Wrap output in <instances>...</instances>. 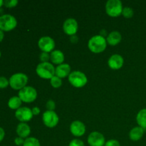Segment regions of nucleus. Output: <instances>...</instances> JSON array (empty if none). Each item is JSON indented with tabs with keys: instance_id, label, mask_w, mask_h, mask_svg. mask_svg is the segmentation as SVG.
<instances>
[{
	"instance_id": "nucleus-1",
	"label": "nucleus",
	"mask_w": 146,
	"mask_h": 146,
	"mask_svg": "<svg viewBox=\"0 0 146 146\" xmlns=\"http://www.w3.org/2000/svg\"><path fill=\"white\" fill-rule=\"evenodd\" d=\"M107 41L103 36L96 35L91 37L88 43L89 49L94 53H101L106 48Z\"/></svg>"
},
{
	"instance_id": "nucleus-2",
	"label": "nucleus",
	"mask_w": 146,
	"mask_h": 146,
	"mask_svg": "<svg viewBox=\"0 0 146 146\" xmlns=\"http://www.w3.org/2000/svg\"><path fill=\"white\" fill-rule=\"evenodd\" d=\"M55 68L48 62H44L38 64L36 68L37 74L44 78H51L55 74Z\"/></svg>"
},
{
	"instance_id": "nucleus-3",
	"label": "nucleus",
	"mask_w": 146,
	"mask_h": 146,
	"mask_svg": "<svg viewBox=\"0 0 146 146\" xmlns=\"http://www.w3.org/2000/svg\"><path fill=\"white\" fill-rule=\"evenodd\" d=\"M28 82V76L23 73H17L10 77L9 84L14 89H22Z\"/></svg>"
},
{
	"instance_id": "nucleus-4",
	"label": "nucleus",
	"mask_w": 146,
	"mask_h": 146,
	"mask_svg": "<svg viewBox=\"0 0 146 146\" xmlns=\"http://www.w3.org/2000/svg\"><path fill=\"white\" fill-rule=\"evenodd\" d=\"M122 2L120 0H108L106 4V13L111 17H118L122 14Z\"/></svg>"
},
{
	"instance_id": "nucleus-5",
	"label": "nucleus",
	"mask_w": 146,
	"mask_h": 146,
	"mask_svg": "<svg viewBox=\"0 0 146 146\" xmlns=\"http://www.w3.org/2000/svg\"><path fill=\"white\" fill-rule=\"evenodd\" d=\"M69 82L74 86L81 88L86 85L87 83V77L83 72L79 71H75L71 72L68 76Z\"/></svg>"
},
{
	"instance_id": "nucleus-6",
	"label": "nucleus",
	"mask_w": 146,
	"mask_h": 146,
	"mask_svg": "<svg viewBox=\"0 0 146 146\" xmlns=\"http://www.w3.org/2000/svg\"><path fill=\"white\" fill-rule=\"evenodd\" d=\"M17 21L11 14H4L0 17V29L1 31H10L17 27Z\"/></svg>"
},
{
	"instance_id": "nucleus-7",
	"label": "nucleus",
	"mask_w": 146,
	"mask_h": 146,
	"mask_svg": "<svg viewBox=\"0 0 146 146\" xmlns=\"http://www.w3.org/2000/svg\"><path fill=\"white\" fill-rule=\"evenodd\" d=\"M36 90L31 86H25L19 92V97L22 101L31 103L36 98Z\"/></svg>"
},
{
	"instance_id": "nucleus-8",
	"label": "nucleus",
	"mask_w": 146,
	"mask_h": 146,
	"mask_svg": "<svg viewBox=\"0 0 146 146\" xmlns=\"http://www.w3.org/2000/svg\"><path fill=\"white\" fill-rule=\"evenodd\" d=\"M43 121L45 125L49 128L55 127L58 123V116L54 111H46L43 113Z\"/></svg>"
},
{
	"instance_id": "nucleus-9",
	"label": "nucleus",
	"mask_w": 146,
	"mask_h": 146,
	"mask_svg": "<svg viewBox=\"0 0 146 146\" xmlns=\"http://www.w3.org/2000/svg\"><path fill=\"white\" fill-rule=\"evenodd\" d=\"M38 45L43 51L48 53L55 47V41L50 36H43L38 40Z\"/></svg>"
},
{
	"instance_id": "nucleus-10",
	"label": "nucleus",
	"mask_w": 146,
	"mask_h": 146,
	"mask_svg": "<svg viewBox=\"0 0 146 146\" xmlns=\"http://www.w3.org/2000/svg\"><path fill=\"white\" fill-rule=\"evenodd\" d=\"M88 143L91 146H104L105 145V138L99 132L94 131L88 137Z\"/></svg>"
},
{
	"instance_id": "nucleus-11",
	"label": "nucleus",
	"mask_w": 146,
	"mask_h": 146,
	"mask_svg": "<svg viewBox=\"0 0 146 146\" xmlns=\"http://www.w3.org/2000/svg\"><path fill=\"white\" fill-rule=\"evenodd\" d=\"M64 31L68 35H75L78 31V23L76 20L74 18H68L64 21L63 25Z\"/></svg>"
},
{
	"instance_id": "nucleus-12",
	"label": "nucleus",
	"mask_w": 146,
	"mask_h": 146,
	"mask_svg": "<svg viewBox=\"0 0 146 146\" xmlns=\"http://www.w3.org/2000/svg\"><path fill=\"white\" fill-rule=\"evenodd\" d=\"M15 115L19 121L23 123L30 121L32 118L33 113L31 110L28 107H21L17 110Z\"/></svg>"
},
{
	"instance_id": "nucleus-13",
	"label": "nucleus",
	"mask_w": 146,
	"mask_h": 146,
	"mask_svg": "<svg viewBox=\"0 0 146 146\" xmlns=\"http://www.w3.org/2000/svg\"><path fill=\"white\" fill-rule=\"evenodd\" d=\"M70 131L75 136H81L85 133L86 126L81 121H75L71 123L70 125Z\"/></svg>"
},
{
	"instance_id": "nucleus-14",
	"label": "nucleus",
	"mask_w": 146,
	"mask_h": 146,
	"mask_svg": "<svg viewBox=\"0 0 146 146\" xmlns=\"http://www.w3.org/2000/svg\"><path fill=\"white\" fill-rule=\"evenodd\" d=\"M108 64L112 69H119L123 64V58L119 54H113L109 58Z\"/></svg>"
},
{
	"instance_id": "nucleus-15",
	"label": "nucleus",
	"mask_w": 146,
	"mask_h": 146,
	"mask_svg": "<svg viewBox=\"0 0 146 146\" xmlns=\"http://www.w3.org/2000/svg\"><path fill=\"white\" fill-rule=\"evenodd\" d=\"M70 71H71V66L68 64H61L56 68L55 74L59 78H64L68 75L69 76Z\"/></svg>"
},
{
	"instance_id": "nucleus-16",
	"label": "nucleus",
	"mask_w": 146,
	"mask_h": 146,
	"mask_svg": "<svg viewBox=\"0 0 146 146\" xmlns=\"http://www.w3.org/2000/svg\"><path fill=\"white\" fill-rule=\"evenodd\" d=\"M17 133L21 138H27L31 133V128L28 124L25 123H21L17 125Z\"/></svg>"
},
{
	"instance_id": "nucleus-17",
	"label": "nucleus",
	"mask_w": 146,
	"mask_h": 146,
	"mask_svg": "<svg viewBox=\"0 0 146 146\" xmlns=\"http://www.w3.org/2000/svg\"><path fill=\"white\" fill-rule=\"evenodd\" d=\"M50 58L52 63L55 64H61L64 61V55L60 50H54L51 51Z\"/></svg>"
},
{
	"instance_id": "nucleus-18",
	"label": "nucleus",
	"mask_w": 146,
	"mask_h": 146,
	"mask_svg": "<svg viewBox=\"0 0 146 146\" xmlns=\"http://www.w3.org/2000/svg\"><path fill=\"white\" fill-rule=\"evenodd\" d=\"M121 38L122 37H121V34H120V32L117 31H114L108 34V36H107L106 41H108L110 45L115 46L121 41Z\"/></svg>"
},
{
	"instance_id": "nucleus-19",
	"label": "nucleus",
	"mask_w": 146,
	"mask_h": 146,
	"mask_svg": "<svg viewBox=\"0 0 146 146\" xmlns=\"http://www.w3.org/2000/svg\"><path fill=\"white\" fill-rule=\"evenodd\" d=\"M144 129L141 127H135L129 133V137L132 141H138L143 137Z\"/></svg>"
},
{
	"instance_id": "nucleus-20",
	"label": "nucleus",
	"mask_w": 146,
	"mask_h": 146,
	"mask_svg": "<svg viewBox=\"0 0 146 146\" xmlns=\"http://www.w3.org/2000/svg\"><path fill=\"white\" fill-rule=\"evenodd\" d=\"M136 121L140 127L143 129L146 128V108L141 110L137 114Z\"/></svg>"
},
{
	"instance_id": "nucleus-21",
	"label": "nucleus",
	"mask_w": 146,
	"mask_h": 146,
	"mask_svg": "<svg viewBox=\"0 0 146 146\" xmlns=\"http://www.w3.org/2000/svg\"><path fill=\"white\" fill-rule=\"evenodd\" d=\"M21 100L18 96H13L9 100L8 106L11 109H18L21 105Z\"/></svg>"
},
{
	"instance_id": "nucleus-22",
	"label": "nucleus",
	"mask_w": 146,
	"mask_h": 146,
	"mask_svg": "<svg viewBox=\"0 0 146 146\" xmlns=\"http://www.w3.org/2000/svg\"><path fill=\"white\" fill-rule=\"evenodd\" d=\"M23 146H41L40 145V143L37 138H34V137H31V138H28L24 141Z\"/></svg>"
},
{
	"instance_id": "nucleus-23",
	"label": "nucleus",
	"mask_w": 146,
	"mask_h": 146,
	"mask_svg": "<svg viewBox=\"0 0 146 146\" xmlns=\"http://www.w3.org/2000/svg\"><path fill=\"white\" fill-rule=\"evenodd\" d=\"M51 84L54 88H58L62 84V80L59 77L54 76L51 78Z\"/></svg>"
},
{
	"instance_id": "nucleus-24",
	"label": "nucleus",
	"mask_w": 146,
	"mask_h": 146,
	"mask_svg": "<svg viewBox=\"0 0 146 146\" xmlns=\"http://www.w3.org/2000/svg\"><path fill=\"white\" fill-rule=\"evenodd\" d=\"M122 14L125 18H131L133 16V10L132 8L128 7H125L123 9Z\"/></svg>"
},
{
	"instance_id": "nucleus-25",
	"label": "nucleus",
	"mask_w": 146,
	"mask_h": 146,
	"mask_svg": "<svg viewBox=\"0 0 146 146\" xmlns=\"http://www.w3.org/2000/svg\"><path fill=\"white\" fill-rule=\"evenodd\" d=\"M9 81H8L7 78L4 76L0 77V88H6L9 85Z\"/></svg>"
},
{
	"instance_id": "nucleus-26",
	"label": "nucleus",
	"mask_w": 146,
	"mask_h": 146,
	"mask_svg": "<svg viewBox=\"0 0 146 146\" xmlns=\"http://www.w3.org/2000/svg\"><path fill=\"white\" fill-rule=\"evenodd\" d=\"M40 60L42 61V63L44 62H48V60L50 59V55L48 54V53L44 52L43 51L41 54H40Z\"/></svg>"
},
{
	"instance_id": "nucleus-27",
	"label": "nucleus",
	"mask_w": 146,
	"mask_h": 146,
	"mask_svg": "<svg viewBox=\"0 0 146 146\" xmlns=\"http://www.w3.org/2000/svg\"><path fill=\"white\" fill-rule=\"evenodd\" d=\"M46 107L48 109V111H54L56 107L55 102L53 100H48L46 104Z\"/></svg>"
},
{
	"instance_id": "nucleus-28",
	"label": "nucleus",
	"mask_w": 146,
	"mask_h": 146,
	"mask_svg": "<svg viewBox=\"0 0 146 146\" xmlns=\"http://www.w3.org/2000/svg\"><path fill=\"white\" fill-rule=\"evenodd\" d=\"M68 146H85L84 142L79 139H74L70 142Z\"/></svg>"
},
{
	"instance_id": "nucleus-29",
	"label": "nucleus",
	"mask_w": 146,
	"mask_h": 146,
	"mask_svg": "<svg viewBox=\"0 0 146 146\" xmlns=\"http://www.w3.org/2000/svg\"><path fill=\"white\" fill-rule=\"evenodd\" d=\"M4 4L7 7H14L18 4L17 0H5L4 1Z\"/></svg>"
},
{
	"instance_id": "nucleus-30",
	"label": "nucleus",
	"mask_w": 146,
	"mask_h": 146,
	"mask_svg": "<svg viewBox=\"0 0 146 146\" xmlns=\"http://www.w3.org/2000/svg\"><path fill=\"white\" fill-rule=\"evenodd\" d=\"M105 146H120V143L116 140H109L106 143Z\"/></svg>"
},
{
	"instance_id": "nucleus-31",
	"label": "nucleus",
	"mask_w": 146,
	"mask_h": 146,
	"mask_svg": "<svg viewBox=\"0 0 146 146\" xmlns=\"http://www.w3.org/2000/svg\"><path fill=\"white\" fill-rule=\"evenodd\" d=\"M14 143H15L16 145H21L24 144V141L23 140L22 138H21V137H17V138H16L15 139H14Z\"/></svg>"
},
{
	"instance_id": "nucleus-32",
	"label": "nucleus",
	"mask_w": 146,
	"mask_h": 146,
	"mask_svg": "<svg viewBox=\"0 0 146 146\" xmlns=\"http://www.w3.org/2000/svg\"><path fill=\"white\" fill-rule=\"evenodd\" d=\"M31 111H32L33 115H38L40 113V109L38 107H34V108L31 109Z\"/></svg>"
},
{
	"instance_id": "nucleus-33",
	"label": "nucleus",
	"mask_w": 146,
	"mask_h": 146,
	"mask_svg": "<svg viewBox=\"0 0 146 146\" xmlns=\"http://www.w3.org/2000/svg\"><path fill=\"white\" fill-rule=\"evenodd\" d=\"M4 135H5V133H4V129L0 127V142H1L3 139H4Z\"/></svg>"
},
{
	"instance_id": "nucleus-34",
	"label": "nucleus",
	"mask_w": 146,
	"mask_h": 146,
	"mask_svg": "<svg viewBox=\"0 0 146 146\" xmlns=\"http://www.w3.org/2000/svg\"><path fill=\"white\" fill-rule=\"evenodd\" d=\"M70 39H71V42L76 43L77 41H78V37H77V36L73 35V36H71V38H70Z\"/></svg>"
},
{
	"instance_id": "nucleus-35",
	"label": "nucleus",
	"mask_w": 146,
	"mask_h": 146,
	"mask_svg": "<svg viewBox=\"0 0 146 146\" xmlns=\"http://www.w3.org/2000/svg\"><path fill=\"white\" fill-rule=\"evenodd\" d=\"M3 38H4V33H3V31L0 29V42L2 41Z\"/></svg>"
},
{
	"instance_id": "nucleus-36",
	"label": "nucleus",
	"mask_w": 146,
	"mask_h": 146,
	"mask_svg": "<svg viewBox=\"0 0 146 146\" xmlns=\"http://www.w3.org/2000/svg\"><path fill=\"white\" fill-rule=\"evenodd\" d=\"M3 4H4V1H3V0H0V7L2 6Z\"/></svg>"
},
{
	"instance_id": "nucleus-37",
	"label": "nucleus",
	"mask_w": 146,
	"mask_h": 146,
	"mask_svg": "<svg viewBox=\"0 0 146 146\" xmlns=\"http://www.w3.org/2000/svg\"><path fill=\"white\" fill-rule=\"evenodd\" d=\"M0 57H1V51H0Z\"/></svg>"
}]
</instances>
